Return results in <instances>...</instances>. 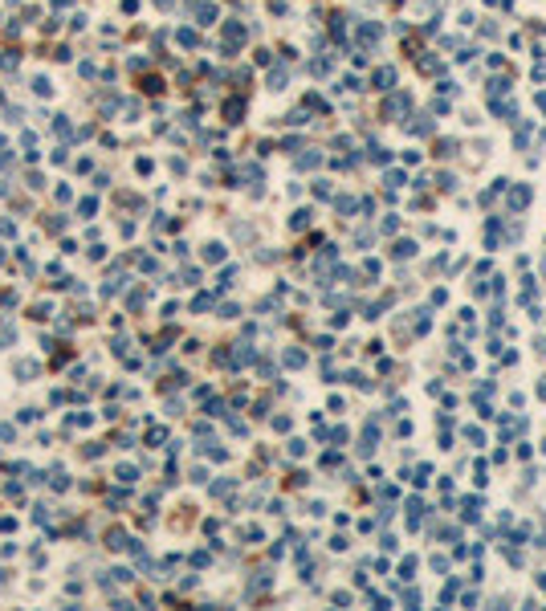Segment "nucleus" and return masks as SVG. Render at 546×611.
I'll use <instances>...</instances> for the list:
<instances>
[{"mask_svg": "<svg viewBox=\"0 0 546 611\" xmlns=\"http://www.w3.org/2000/svg\"><path fill=\"white\" fill-rule=\"evenodd\" d=\"M530 200V188H518L514 196H509V208H522V204Z\"/></svg>", "mask_w": 546, "mask_h": 611, "instance_id": "f257e3e1", "label": "nucleus"}, {"mask_svg": "<svg viewBox=\"0 0 546 611\" xmlns=\"http://www.w3.org/2000/svg\"><path fill=\"white\" fill-rule=\"evenodd\" d=\"M391 78H395L391 70H379V74H375V82H379V86H375V90H388V86H391Z\"/></svg>", "mask_w": 546, "mask_h": 611, "instance_id": "f03ea898", "label": "nucleus"}]
</instances>
